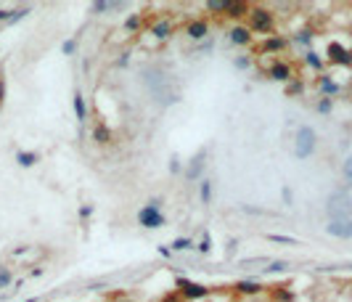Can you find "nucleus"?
<instances>
[{
  "mask_svg": "<svg viewBox=\"0 0 352 302\" xmlns=\"http://www.w3.org/2000/svg\"><path fill=\"white\" fill-rule=\"evenodd\" d=\"M326 215H328V220L352 217V196L344 188L331 191V194H328V199H326Z\"/></svg>",
  "mask_w": 352,
  "mask_h": 302,
  "instance_id": "f257e3e1",
  "label": "nucleus"
},
{
  "mask_svg": "<svg viewBox=\"0 0 352 302\" xmlns=\"http://www.w3.org/2000/svg\"><path fill=\"white\" fill-rule=\"evenodd\" d=\"M315 148H318V133H315L310 125L297 127V133H294V157L304 162V159H310L315 154Z\"/></svg>",
  "mask_w": 352,
  "mask_h": 302,
  "instance_id": "f03ea898",
  "label": "nucleus"
},
{
  "mask_svg": "<svg viewBox=\"0 0 352 302\" xmlns=\"http://www.w3.org/2000/svg\"><path fill=\"white\" fill-rule=\"evenodd\" d=\"M164 223H167V217L162 212V196H154L148 204H143L138 210V225L154 231V228H162Z\"/></svg>",
  "mask_w": 352,
  "mask_h": 302,
  "instance_id": "7ed1b4c3",
  "label": "nucleus"
},
{
  "mask_svg": "<svg viewBox=\"0 0 352 302\" xmlns=\"http://www.w3.org/2000/svg\"><path fill=\"white\" fill-rule=\"evenodd\" d=\"M276 27V14L267 11L262 6H252V14H249V29L254 34H270Z\"/></svg>",
  "mask_w": 352,
  "mask_h": 302,
  "instance_id": "20e7f679",
  "label": "nucleus"
},
{
  "mask_svg": "<svg viewBox=\"0 0 352 302\" xmlns=\"http://www.w3.org/2000/svg\"><path fill=\"white\" fill-rule=\"evenodd\" d=\"M175 289H178V294H180L183 299H188V302L207 299V297H209V286L199 284V281H191V278H183V276L175 278Z\"/></svg>",
  "mask_w": 352,
  "mask_h": 302,
  "instance_id": "39448f33",
  "label": "nucleus"
},
{
  "mask_svg": "<svg viewBox=\"0 0 352 302\" xmlns=\"http://www.w3.org/2000/svg\"><path fill=\"white\" fill-rule=\"evenodd\" d=\"M326 234H328V236H334V239H352V217H344V220H328Z\"/></svg>",
  "mask_w": 352,
  "mask_h": 302,
  "instance_id": "423d86ee",
  "label": "nucleus"
},
{
  "mask_svg": "<svg viewBox=\"0 0 352 302\" xmlns=\"http://www.w3.org/2000/svg\"><path fill=\"white\" fill-rule=\"evenodd\" d=\"M204 159H207V148H199L196 151V157L188 162V167H185V180L193 183L202 178V172H204Z\"/></svg>",
  "mask_w": 352,
  "mask_h": 302,
  "instance_id": "0eeeda50",
  "label": "nucleus"
},
{
  "mask_svg": "<svg viewBox=\"0 0 352 302\" xmlns=\"http://www.w3.org/2000/svg\"><path fill=\"white\" fill-rule=\"evenodd\" d=\"M267 77L278 80V83H289V80H294V69H291L289 61H273L270 69H267Z\"/></svg>",
  "mask_w": 352,
  "mask_h": 302,
  "instance_id": "6e6552de",
  "label": "nucleus"
},
{
  "mask_svg": "<svg viewBox=\"0 0 352 302\" xmlns=\"http://www.w3.org/2000/svg\"><path fill=\"white\" fill-rule=\"evenodd\" d=\"M326 56H328V61H331V64H344V66L352 64V51H347L344 45H339V43H331V45H328Z\"/></svg>",
  "mask_w": 352,
  "mask_h": 302,
  "instance_id": "1a4fd4ad",
  "label": "nucleus"
},
{
  "mask_svg": "<svg viewBox=\"0 0 352 302\" xmlns=\"http://www.w3.org/2000/svg\"><path fill=\"white\" fill-rule=\"evenodd\" d=\"M228 40H230L233 45H239V48H246V45H252L254 34H252V29H249V27H241V24H236V27H230V32H228Z\"/></svg>",
  "mask_w": 352,
  "mask_h": 302,
  "instance_id": "9d476101",
  "label": "nucleus"
},
{
  "mask_svg": "<svg viewBox=\"0 0 352 302\" xmlns=\"http://www.w3.org/2000/svg\"><path fill=\"white\" fill-rule=\"evenodd\" d=\"M185 34H188L191 40H204L209 34V21L207 19H191L188 24H185Z\"/></svg>",
  "mask_w": 352,
  "mask_h": 302,
  "instance_id": "9b49d317",
  "label": "nucleus"
},
{
  "mask_svg": "<svg viewBox=\"0 0 352 302\" xmlns=\"http://www.w3.org/2000/svg\"><path fill=\"white\" fill-rule=\"evenodd\" d=\"M72 106H74V117L80 125H85L88 122V103H85V96H82V90L77 88L72 93Z\"/></svg>",
  "mask_w": 352,
  "mask_h": 302,
  "instance_id": "f8f14e48",
  "label": "nucleus"
},
{
  "mask_svg": "<svg viewBox=\"0 0 352 302\" xmlns=\"http://www.w3.org/2000/svg\"><path fill=\"white\" fill-rule=\"evenodd\" d=\"M249 14H252V6L249 3H244V0H230L228 3V8H225V16L228 19H249Z\"/></svg>",
  "mask_w": 352,
  "mask_h": 302,
  "instance_id": "ddd939ff",
  "label": "nucleus"
},
{
  "mask_svg": "<svg viewBox=\"0 0 352 302\" xmlns=\"http://www.w3.org/2000/svg\"><path fill=\"white\" fill-rule=\"evenodd\" d=\"M286 37H281V34H273V37H265L262 45H260V53H281L286 48Z\"/></svg>",
  "mask_w": 352,
  "mask_h": 302,
  "instance_id": "4468645a",
  "label": "nucleus"
},
{
  "mask_svg": "<svg viewBox=\"0 0 352 302\" xmlns=\"http://www.w3.org/2000/svg\"><path fill=\"white\" fill-rule=\"evenodd\" d=\"M233 289H236L239 294H260L265 286H262L260 281H254V278H244V281H239Z\"/></svg>",
  "mask_w": 352,
  "mask_h": 302,
  "instance_id": "2eb2a0df",
  "label": "nucleus"
},
{
  "mask_svg": "<svg viewBox=\"0 0 352 302\" xmlns=\"http://www.w3.org/2000/svg\"><path fill=\"white\" fill-rule=\"evenodd\" d=\"M16 162H19V167H34L40 162V154L37 151H24V148H19L16 151Z\"/></svg>",
  "mask_w": 352,
  "mask_h": 302,
  "instance_id": "dca6fc26",
  "label": "nucleus"
},
{
  "mask_svg": "<svg viewBox=\"0 0 352 302\" xmlns=\"http://www.w3.org/2000/svg\"><path fill=\"white\" fill-rule=\"evenodd\" d=\"M93 141H96L98 146H106V143H111V130L103 122H98L96 127H93Z\"/></svg>",
  "mask_w": 352,
  "mask_h": 302,
  "instance_id": "f3484780",
  "label": "nucleus"
},
{
  "mask_svg": "<svg viewBox=\"0 0 352 302\" xmlns=\"http://www.w3.org/2000/svg\"><path fill=\"white\" fill-rule=\"evenodd\" d=\"M318 88H321V93H323V98H331V96H336V93H339V85H336L328 74H321Z\"/></svg>",
  "mask_w": 352,
  "mask_h": 302,
  "instance_id": "a211bd4d",
  "label": "nucleus"
},
{
  "mask_svg": "<svg viewBox=\"0 0 352 302\" xmlns=\"http://www.w3.org/2000/svg\"><path fill=\"white\" fill-rule=\"evenodd\" d=\"M151 34H154V37H157V40H167V37H170V34H172V24H170V21H167V19H159V21H157V24H154V27H151Z\"/></svg>",
  "mask_w": 352,
  "mask_h": 302,
  "instance_id": "6ab92c4d",
  "label": "nucleus"
},
{
  "mask_svg": "<svg viewBox=\"0 0 352 302\" xmlns=\"http://www.w3.org/2000/svg\"><path fill=\"white\" fill-rule=\"evenodd\" d=\"M212 194H215L212 180L204 178L202 183H199V202H202V204H212Z\"/></svg>",
  "mask_w": 352,
  "mask_h": 302,
  "instance_id": "aec40b11",
  "label": "nucleus"
},
{
  "mask_svg": "<svg viewBox=\"0 0 352 302\" xmlns=\"http://www.w3.org/2000/svg\"><path fill=\"white\" fill-rule=\"evenodd\" d=\"M116 8H125L122 3H109V0H96V3L90 6L93 14H106V11H116Z\"/></svg>",
  "mask_w": 352,
  "mask_h": 302,
  "instance_id": "412c9836",
  "label": "nucleus"
},
{
  "mask_svg": "<svg viewBox=\"0 0 352 302\" xmlns=\"http://www.w3.org/2000/svg\"><path fill=\"white\" fill-rule=\"evenodd\" d=\"M193 247H196V244H193L191 239H185V236H178V239L170 244L172 252H188V249H193Z\"/></svg>",
  "mask_w": 352,
  "mask_h": 302,
  "instance_id": "4be33fe9",
  "label": "nucleus"
},
{
  "mask_svg": "<svg viewBox=\"0 0 352 302\" xmlns=\"http://www.w3.org/2000/svg\"><path fill=\"white\" fill-rule=\"evenodd\" d=\"M267 262H270L267 257H244V260H239V268L249 271V268H257V265H267Z\"/></svg>",
  "mask_w": 352,
  "mask_h": 302,
  "instance_id": "5701e85b",
  "label": "nucleus"
},
{
  "mask_svg": "<svg viewBox=\"0 0 352 302\" xmlns=\"http://www.w3.org/2000/svg\"><path fill=\"white\" fill-rule=\"evenodd\" d=\"M265 239H267V241H273V244H291V247H297V244H299V239H294V236H284V234H267Z\"/></svg>",
  "mask_w": 352,
  "mask_h": 302,
  "instance_id": "b1692460",
  "label": "nucleus"
},
{
  "mask_svg": "<svg viewBox=\"0 0 352 302\" xmlns=\"http://www.w3.org/2000/svg\"><path fill=\"white\" fill-rule=\"evenodd\" d=\"M204 8L209 11V14H222V16H225V8H228V3H225V0H209V3H207Z\"/></svg>",
  "mask_w": 352,
  "mask_h": 302,
  "instance_id": "393cba45",
  "label": "nucleus"
},
{
  "mask_svg": "<svg viewBox=\"0 0 352 302\" xmlns=\"http://www.w3.org/2000/svg\"><path fill=\"white\" fill-rule=\"evenodd\" d=\"M8 286H14V273H11V268H0V289H8Z\"/></svg>",
  "mask_w": 352,
  "mask_h": 302,
  "instance_id": "a878e982",
  "label": "nucleus"
},
{
  "mask_svg": "<svg viewBox=\"0 0 352 302\" xmlns=\"http://www.w3.org/2000/svg\"><path fill=\"white\" fill-rule=\"evenodd\" d=\"M140 21H143V16H140V14L127 16V19H125V32H135V29L140 27Z\"/></svg>",
  "mask_w": 352,
  "mask_h": 302,
  "instance_id": "bb28decb",
  "label": "nucleus"
},
{
  "mask_svg": "<svg viewBox=\"0 0 352 302\" xmlns=\"http://www.w3.org/2000/svg\"><path fill=\"white\" fill-rule=\"evenodd\" d=\"M289 268V262H284V260H270L267 262V268H262L265 273H281V271H286Z\"/></svg>",
  "mask_w": 352,
  "mask_h": 302,
  "instance_id": "cd10ccee",
  "label": "nucleus"
},
{
  "mask_svg": "<svg viewBox=\"0 0 352 302\" xmlns=\"http://www.w3.org/2000/svg\"><path fill=\"white\" fill-rule=\"evenodd\" d=\"M196 252H199V254H209V252H212V236L207 234L202 241H199V244H196Z\"/></svg>",
  "mask_w": 352,
  "mask_h": 302,
  "instance_id": "c85d7f7f",
  "label": "nucleus"
},
{
  "mask_svg": "<svg viewBox=\"0 0 352 302\" xmlns=\"http://www.w3.org/2000/svg\"><path fill=\"white\" fill-rule=\"evenodd\" d=\"M74 51H77V40L74 37H69V40L61 43V53L64 56H74Z\"/></svg>",
  "mask_w": 352,
  "mask_h": 302,
  "instance_id": "c756f323",
  "label": "nucleus"
},
{
  "mask_svg": "<svg viewBox=\"0 0 352 302\" xmlns=\"http://www.w3.org/2000/svg\"><path fill=\"white\" fill-rule=\"evenodd\" d=\"M342 172H344V180H347V185L352 188V157H347V159H344V165H342Z\"/></svg>",
  "mask_w": 352,
  "mask_h": 302,
  "instance_id": "7c9ffc66",
  "label": "nucleus"
},
{
  "mask_svg": "<svg viewBox=\"0 0 352 302\" xmlns=\"http://www.w3.org/2000/svg\"><path fill=\"white\" fill-rule=\"evenodd\" d=\"M233 64H236V69H241V72H246V69H252V56H239V59L233 61Z\"/></svg>",
  "mask_w": 352,
  "mask_h": 302,
  "instance_id": "2f4dec72",
  "label": "nucleus"
},
{
  "mask_svg": "<svg viewBox=\"0 0 352 302\" xmlns=\"http://www.w3.org/2000/svg\"><path fill=\"white\" fill-rule=\"evenodd\" d=\"M315 109H318L321 114H331V109H334V101H331V98H321V101H318V106H315Z\"/></svg>",
  "mask_w": 352,
  "mask_h": 302,
  "instance_id": "473e14b6",
  "label": "nucleus"
},
{
  "mask_svg": "<svg viewBox=\"0 0 352 302\" xmlns=\"http://www.w3.org/2000/svg\"><path fill=\"white\" fill-rule=\"evenodd\" d=\"M273 297H276L278 302H294V294H291V292H284V286H281L278 292H273Z\"/></svg>",
  "mask_w": 352,
  "mask_h": 302,
  "instance_id": "72a5a7b5",
  "label": "nucleus"
},
{
  "mask_svg": "<svg viewBox=\"0 0 352 302\" xmlns=\"http://www.w3.org/2000/svg\"><path fill=\"white\" fill-rule=\"evenodd\" d=\"M307 64H310V66H315V69H323V61H321V56H318V53H312V51L307 53Z\"/></svg>",
  "mask_w": 352,
  "mask_h": 302,
  "instance_id": "f704fd0d",
  "label": "nucleus"
},
{
  "mask_svg": "<svg viewBox=\"0 0 352 302\" xmlns=\"http://www.w3.org/2000/svg\"><path fill=\"white\" fill-rule=\"evenodd\" d=\"M14 14H16V8L11 11V8H0V21H3V24H8L11 19H14Z\"/></svg>",
  "mask_w": 352,
  "mask_h": 302,
  "instance_id": "c9c22d12",
  "label": "nucleus"
},
{
  "mask_svg": "<svg viewBox=\"0 0 352 302\" xmlns=\"http://www.w3.org/2000/svg\"><path fill=\"white\" fill-rule=\"evenodd\" d=\"M77 215H80L82 220H88V217L93 215V204H85V207H80V210H77Z\"/></svg>",
  "mask_w": 352,
  "mask_h": 302,
  "instance_id": "e433bc0d",
  "label": "nucleus"
},
{
  "mask_svg": "<svg viewBox=\"0 0 352 302\" xmlns=\"http://www.w3.org/2000/svg\"><path fill=\"white\" fill-rule=\"evenodd\" d=\"M170 172H172V175H178V172H180V159L178 157L170 159Z\"/></svg>",
  "mask_w": 352,
  "mask_h": 302,
  "instance_id": "4c0bfd02",
  "label": "nucleus"
},
{
  "mask_svg": "<svg viewBox=\"0 0 352 302\" xmlns=\"http://www.w3.org/2000/svg\"><path fill=\"white\" fill-rule=\"evenodd\" d=\"M157 252H159V254H162V257H167V260H170V257H172V249H170V247H167V244H159V247H157Z\"/></svg>",
  "mask_w": 352,
  "mask_h": 302,
  "instance_id": "58836bf2",
  "label": "nucleus"
},
{
  "mask_svg": "<svg viewBox=\"0 0 352 302\" xmlns=\"http://www.w3.org/2000/svg\"><path fill=\"white\" fill-rule=\"evenodd\" d=\"M6 103V80L0 77V106H3Z\"/></svg>",
  "mask_w": 352,
  "mask_h": 302,
  "instance_id": "ea45409f",
  "label": "nucleus"
},
{
  "mask_svg": "<svg viewBox=\"0 0 352 302\" xmlns=\"http://www.w3.org/2000/svg\"><path fill=\"white\" fill-rule=\"evenodd\" d=\"M162 302H183V297H180L178 292H175V294H170V297H164Z\"/></svg>",
  "mask_w": 352,
  "mask_h": 302,
  "instance_id": "a19ab883",
  "label": "nucleus"
},
{
  "mask_svg": "<svg viewBox=\"0 0 352 302\" xmlns=\"http://www.w3.org/2000/svg\"><path fill=\"white\" fill-rule=\"evenodd\" d=\"M310 37H312L310 32H299V37H297V43H310Z\"/></svg>",
  "mask_w": 352,
  "mask_h": 302,
  "instance_id": "79ce46f5",
  "label": "nucleus"
},
{
  "mask_svg": "<svg viewBox=\"0 0 352 302\" xmlns=\"http://www.w3.org/2000/svg\"><path fill=\"white\" fill-rule=\"evenodd\" d=\"M27 247H16V249H11V257H19V254H24Z\"/></svg>",
  "mask_w": 352,
  "mask_h": 302,
  "instance_id": "37998d69",
  "label": "nucleus"
},
{
  "mask_svg": "<svg viewBox=\"0 0 352 302\" xmlns=\"http://www.w3.org/2000/svg\"><path fill=\"white\" fill-rule=\"evenodd\" d=\"M116 64H120V66H127V64H130V53H125V56H122V59L116 61Z\"/></svg>",
  "mask_w": 352,
  "mask_h": 302,
  "instance_id": "c03bdc74",
  "label": "nucleus"
},
{
  "mask_svg": "<svg viewBox=\"0 0 352 302\" xmlns=\"http://www.w3.org/2000/svg\"><path fill=\"white\" fill-rule=\"evenodd\" d=\"M284 202L291 204V188H284Z\"/></svg>",
  "mask_w": 352,
  "mask_h": 302,
  "instance_id": "a18cd8bd",
  "label": "nucleus"
},
{
  "mask_svg": "<svg viewBox=\"0 0 352 302\" xmlns=\"http://www.w3.org/2000/svg\"><path fill=\"white\" fill-rule=\"evenodd\" d=\"M289 93H302V85H299V83H297V85H291V88H289Z\"/></svg>",
  "mask_w": 352,
  "mask_h": 302,
  "instance_id": "49530a36",
  "label": "nucleus"
},
{
  "mask_svg": "<svg viewBox=\"0 0 352 302\" xmlns=\"http://www.w3.org/2000/svg\"><path fill=\"white\" fill-rule=\"evenodd\" d=\"M24 302H40V297H27Z\"/></svg>",
  "mask_w": 352,
  "mask_h": 302,
  "instance_id": "de8ad7c7",
  "label": "nucleus"
}]
</instances>
